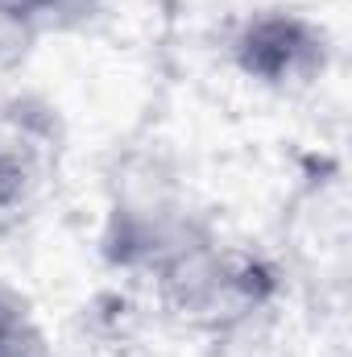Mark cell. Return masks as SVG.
Here are the masks:
<instances>
[{"label":"cell","instance_id":"6da1fadb","mask_svg":"<svg viewBox=\"0 0 352 357\" xmlns=\"http://www.w3.org/2000/svg\"><path fill=\"white\" fill-rule=\"evenodd\" d=\"M150 291L182 328L228 337L262 320L278 303L282 274L265 254L224 241L207 225L150 274Z\"/></svg>","mask_w":352,"mask_h":357},{"label":"cell","instance_id":"7a4b0ae2","mask_svg":"<svg viewBox=\"0 0 352 357\" xmlns=\"http://www.w3.org/2000/svg\"><path fill=\"white\" fill-rule=\"evenodd\" d=\"M63 150L67 129L50 100L33 91L0 96V237L21 229L50 199Z\"/></svg>","mask_w":352,"mask_h":357},{"label":"cell","instance_id":"3957f363","mask_svg":"<svg viewBox=\"0 0 352 357\" xmlns=\"http://www.w3.org/2000/svg\"><path fill=\"white\" fill-rule=\"evenodd\" d=\"M228 59L253 88L290 96L328 75L332 38L298 8H253L228 33Z\"/></svg>","mask_w":352,"mask_h":357},{"label":"cell","instance_id":"277c9868","mask_svg":"<svg viewBox=\"0 0 352 357\" xmlns=\"http://www.w3.org/2000/svg\"><path fill=\"white\" fill-rule=\"evenodd\" d=\"M0 357H54L29 299L0 278Z\"/></svg>","mask_w":352,"mask_h":357},{"label":"cell","instance_id":"5b68a950","mask_svg":"<svg viewBox=\"0 0 352 357\" xmlns=\"http://www.w3.org/2000/svg\"><path fill=\"white\" fill-rule=\"evenodd\" d=\"M38 42H42V29L29 17H21L13 4L0 0V84L29 67Z\"/></svg>","mask_w":352,"mask_h":357},{"label":"cell","instance_id":"8992f818","mask_svg":"<svg viewBox=\"0 0 352 357\" xmlns=\"http://www.w3.org/2000/svg\"><path fill=\"white\" fill-rule=\"evenodd\" d=\"M4 4H13L21 17H29L42 33H50V29L88 25L108 0H4Z\"/></svg>","mask_w":352,"mask_h":357}]
</instances>
